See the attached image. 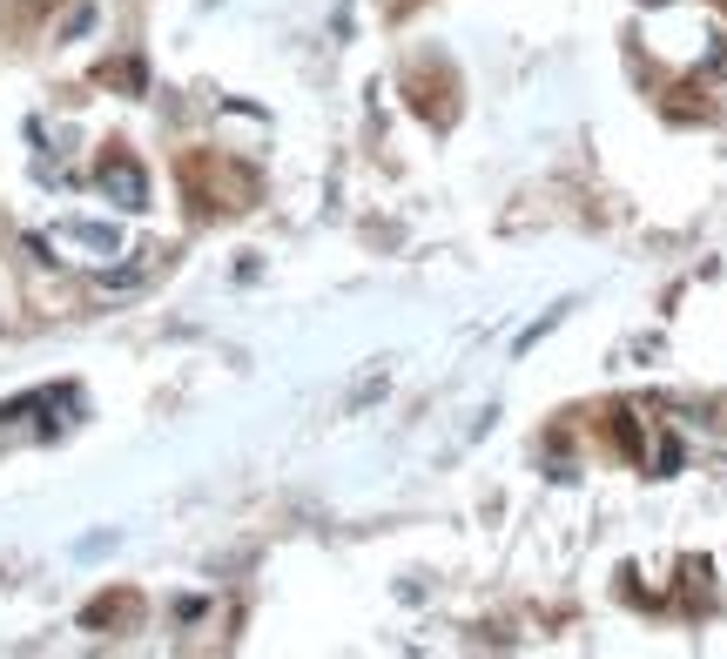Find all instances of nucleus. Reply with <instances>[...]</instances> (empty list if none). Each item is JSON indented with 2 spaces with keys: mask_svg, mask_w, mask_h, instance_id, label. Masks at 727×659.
Returning a JSON list of instances; mask_svg holds the SVG:
<instances>
[{
  "mask_svg": "<svg viewBox=\"0 0 727 659\" xmlns=\"http://www.w3.org/2000/svg\"><path fill=\"white\" fill-rule=\"evenodd\" d=\"M613 438H620V444H626V451H640V425H633V418H626V410H620V425H613Z\"/></svg>",
  "mask_w": 727,
  "mask_h": 659,
  "instance_id": "f03ea898",
  "label": "nucleus"
},
{
  "mask_svg": "<svg viewBox=\"0 0 727 659\" xmlns=\"http://www.w3.org/2000/svg\"><path fill=\"white\" fill-rule=\"evenodd\" d=\"M102 189H108L122 209H142V202H148V182H142V169H135V161H122V155H115V161H102Z\"/></svg>",
  "mask_w": 727,
  "mask_h": 659,
  "instance_id": "f257e3e1",
  "label": "nucleus"
}]
</instances>
